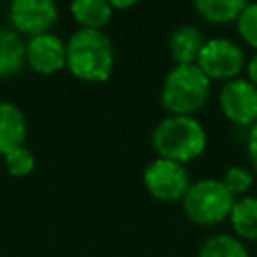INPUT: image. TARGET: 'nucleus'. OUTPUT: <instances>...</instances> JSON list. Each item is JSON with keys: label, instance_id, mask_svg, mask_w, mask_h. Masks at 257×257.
<instances>
[{"label": "nucleus", "instance_id": "obj_1", "mask_svg": "<svg viewBox=\"0 0 257 257\" xmlns=\"http://www.w3.org/2000/svg\"><path fill=\"white\" fill-rule=\"evenodd\" d=\"M66 68L82 82H106L114 68L110 38L102 30H74L66 40Z\"/></svg>", "mask_w": 257, "mask_h": 257}, {"label": "nucleus", "instance_id": "obj_2", "mask_svg": "<svg viewBox=\"0 0 257 257\" xmlns=\"http://www.w3.org/2000/svg\"><path fill=\"white\" fill-rule=\"evenodd\" d=\"M151 145L161 159L187 165L203 155L207 147V133L195 116L169 114L155 124Z\"/></svg>", "mask_w": 257, "mask_h": 257}, {"label": "nucleus", "instance_id": "obj_3", "mask_svg": "<svg viewBox=\"0 0 257 257\" xmlns=\"http://www.w3.org/2000/svg\"><path fill=\"white\" fill-rule=\"evenodd\" d=\"M213 80L197 64H175L163 80L161 86V104L169 114L195 116L209 96Z\"/></svg>", "mask_w": 257, "mask_h": 257}, {"label": "nucleus", "instance_id": "obj_4", "mask_svg": "<svg viewBox=\"0 0 257 257\" xmlns=\"http://www.w3.org/2000/svg\"><path fill=\"white\" fill-rule=\"evenodd\" d=\"M181 203L189 221L197 225H217L229 219L235 197L227 191L221 179L207 177L191 183Z\"/></svg>", "mask_w": 257, "mask_h": 257}, {"label": "nucleus", "instance_id": "obj_5", "mask_svg": "<svg viewBox=\"0 0 257 257\" xmlns=\"http://www.w3.org/2000/svg\"><path fill=\"white\" fill-rule=\"evenodd\" d=\"M245 64H247L245 50L231 38H223V36L207 38L197 58V66L211 80H225V82L237 78V74L243 70Z\"/></svg>", "mask_w": 257, "mask_h": 257}, {"label": "nucleus", "instance_id": "obj_6", "mask_svg": "<svg viewBox=\"0 0 257 257\" xmlns=\"http://www.w3.org/2000/svg\"><path fill=\"white\" fill-rule=\"evenodd\" d=\"M145 189L159 201H183L191 187V177L185 165L157 157L145 167Z\"/></svg>", "mask_w": 257, "mask_h": 257}, {"label": "nucleus", "instance_id": "obj_7", "mask_svg": "<svg viewBox=\"0 0 257 257\" xmlns=\"http://www.w3.org/2000/svg\"><path fill=\"white\" fill-rule=\"evenodd\" d=\"M219 106L227 120L239 126L257 122V86L249 78H233L223 82L219 90Z\"/></svg>", "mask_w": 257, "mask_h": 257}, {"label": "nucleus", "instance_id": "obj_8", "mask_svg": "<svg viewBox=\"0 0 257 257\" xmlns=\"http://www.w3.org/2000/svg\"><path fill=\"white\" fill-rule=\"evenodd\" d=\"M8 20L12 30L32 38L52 30L58 20V6L52 0H16L8 8Z\"/></svg>", "mask_w": 257, "mask_h": 257}, {"label": "nucleus", "instance_id": "obj_9", "mask_svg": "<svg viewBox=\"0 0 257 257\" xmlns=\"http://www.w3.org/2000/svg\"><path fill=\"white\" fill-rule=\"evenodd\" d=\"M26 66L38 74H54L66 68V42L54 32L26 40Z\"/></svg>", "mask_w": 257, "mask_h": 257}, {"label": "nucleus", "instance_id": "obj_10", "mask_svg": "<svg viewBox=\"0 0 257 257\" xmlns=\"http://www.w3.org/2000/svg\"><path fill=\"white\" fill-rule=\"evenodd\" d=\"M26 133L28 124L22 108L16 102L0 100V157L24 147Z\"/></svg>", "mask_w": 257, "mask_h": 257}, {"label": "nucleus", "instance_id": "obj_11", "mask_svg": "<svg viewBox=\"0 0 257 257\" xmlns=\"http://www.w3.org/2000/svg\"><path fill=\"white\" fill-rule=\"evenodd\" d=\"M203 44V32L193 24H183L175 28L169 36V54L175 60V64H197Z\"/></svg>", "mask_w": 257, "mask_h": 257}, {"label": "nucleus", "instance_id": "obj_12", "mask_svg": "<svg viewBox=\"0 0 257 257\" xmlns=\"http://www.w3.org/2000/svg\"><path fill=\"white\" fill-rule=\"evenodd\" d=\"M26 64V42L24 38L8 28L0 26V78L20 72Z\"/></svg>", "mask_w": 257, "mask_h": 257}, {"label": "nucleus", "instance_id": "obj_13", "mask_svg": "<svg viewBox=\"0 0 257 257\" xmlns=\"http://www.w3.org/2000/svg\"><path fill=\"white\" fill-rule=\"evenodd\" d=\"M233 235L241 241H257V197L245 195L235 199L229 215Z\"/></svg>", "mask_w": 257, "mask_h": 257}, {"label": "nucleus", "instance_id": "obj_14", "mask_svg": "<svg viewBox=\"0 0 257 257\" xmlns=\"http://www.w3.org/2000/svg\"><path fill=\"white\" fill-rule=\"evenodd\" d=\"M70 14L80 24V28L102 30L110 22L114 10L106 0H76L70 4Z\"/></svg>", "mask_w": 257, "mask_h": 257}, {"label": "nucleus", "instance_id": "obj_15", "mask_svg": "<svg viewBox=\"0 0 257 257\" xmlns=\"http://www.w3.org/2000/svg\"><path fill=\"white\" fill-rule=\"evenodd\" d=\"M245 6H247L245 0H197L195 2V10L205 20L215 22V24L237 22Z\"/></svg>", "mask_w": 257, "mask_h": 257}, {"label": "nucleus", "instance_id": "obj_16", "mask_svg": "<svg viewBox=\"0 0 257 257\" xmlns=\"http://www.w3.org/2000/svg\"><path fill=\"white\" fill-rule=\"evenodd\" d=\"M199 257H249L245 241L231 233H217L203 241Z\"/></svg>", "mask_w": 257, "mask_h": 257}, {"label": "nucleus", "instance_id": "obj_17", "mask_svg": "<svg viewBox=\"0 0 257 257\" xmlns=\"http://www.w3.org/2000/svg\"><path fill=\"white\" fill-rule=\"evenodd\" d=\"M2 159H4V167H6L8 175L16 177V179L28 177L34 171V165H36L34 155L26 147H18V149L10 151L8 155H4Z\"/></svg>", "mask_w": 257, "mask_h": 257}, {"label": "nucleus", "instance_id": "obj_18", "mask_svg": "<svg viewBox=\"0 0 257 257\" xmlns=\"http://www.w3.org/2000/svg\"><path fill=\"white\" fill-rule=\"evenodd\" d=\"M221 181H223V185L227 187V191H229L235 199H239V197H245L247 191L253 187V173H251L249 169H245V167L233 165V167H229V169L225 171V175H223Z\"/></svg>", "mask_w": 257, "mask_h": 257}, {"label": "nucleus", "instance_id": "obj_19", "mask_svg": "<svg viewBox=\"0 0 257 257\" xmlns=\"http://www.w3.org/2000/svg\"><path fill=\"white\" fill-rule=\"evenodd\" d=\"M235 24L243 42L257 50V2H247Z\"/></svg>", "mask_w": 257, "mask_h": 257}, {"label": "nucleus", "instance_id": "obj_20", "mask_svg": "<svg viewBox=\"0 0 257 257\" xmlns=\"http://www.w3.org/2000/svg\"><path fill=\"white\" fill-rule=\"evenodd\" d=\"M247 155H249L253 169L257 171V122L251 124L249 133H247Z\"/></svg>", "mask_w": 257, "mask_h": 257}, {"label": "nucleus", "instance_id": "obj_21", "mask_svg": "<svg viewBox=\"0 0 257 257\" xmlns=\"http://www.w3.org/2000/svg\"><path fill=\"white\" fill-rule=\"evenodd\" d=\"M245 68H247V78L257 86V50L253 52V56L249 58V62L245 64Z\"/></svg>", "mask_w": 257, "mask_h": 257}, {"label": "nucleus", "instance_id": "obj_22", "mask_svg": "<svg viewBox=\"0 0 257 257\" xmlns=\"http://www.w3.org/2000/svg\"><path fill=\"white\" fill-rule=\"evenodd\" d=\"M137 2H118V0H114V2H110V6H112V10H126V8H133Z\"/></svg>", "mask_w": 257, "mask_h": 257}]
</instances>
